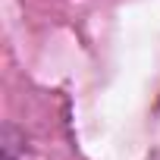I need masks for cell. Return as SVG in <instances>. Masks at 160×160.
Segmentation results:
<instances>
[{
    "instance_id": "6da1fadb",
    "label": "cell",
    "mask_w": 160,
    "mask_h": 160,
    "mask_svg": "<svg viewBox=\"0 0 160 160\" xmlns=\"http://www.w3.org/2000/svg\"><path fill=\"white\" fill-rule=\"evenodd\" d=\"M3 160H32L25 148V132H19L13 122L3 126Z\"/></svg>"
}]
</instances>
